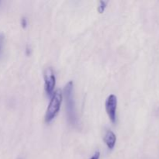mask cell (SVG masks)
Returning <instances> with one entry per match:
<instances>
[{"label":"cell","mask_w":159,"mask_h":159,"mask_svg":"<svg viewBox=\"0 0 159 159\" xmlns=\"http://www.w3.org/2000/svg\"><path fill=\"white\" fill-rule=\"evenodd\" d=\"M99 157H100V152H96L94 153V155L90 158V159H99Z\"/></svg>","instance_id":"9c48e42d"},{"label":"cell","mask_w":159,"mask_h":159,"mask_svg":"<svg viewBox=\"0 0 159 159\" xmlns=\"http://www.w3.org/2000/svg\"><path fill=\"white\" fill-rule=\"evenodd\" d=\"M62 99H63V95L61 89H57L53 93L52 97L50 100L49 105L45 113V122L50 123L57 116L60 110Z\"/></svg>","instance_id":"7a4b0ae2"},{"label":"cell","mask_w":159,"mask_h":159,"mask_svg":"<svg viewBox=\"0 0 159 159\" xmlns=\"http://www.w3.org/2000/svg\"><path fill=\"white\" fill-rule=\"evenodd\" d=\"M74 83L72 81H69L64 89V94L65 97L66 104V113L68 120L73 127H76L79 125L77 113L75 109V101L74 98Z\"/></svg>","instance_id":"6da1fadb"},{"label":"cell","mask_w":159,"mask_h":159,"mask_svg":"<svg viewBox=\"0 0 159 159\" xmlns=\"http://www.w3.org/2000/svg\"><path fill=\"white\" fill-rule=\"evenodd\" d=\"M30 51H31L30 48L29 46H26V55H30Z\"/></svg>","instance_id":"30bf717a"},{"label":"cell","mask_w":159,"mask_h":159,"mask_svg":"<svg viewBox=\"0 0 159 159\" xmlns=\"http://www.w3.org/2000/svg\"><path fill=\"white\" fill-rule=\"evenodd\" d=\"M4 41H5V36L2 34H0V55H1L2 52V48L4 46Z\"/></svg>","instance_id":"52a82bcc"},{"label":"cell","mask_w":159,"mask_h":159,"mask_svg":"<svg viewBox=\"0 0 159 159\" xmlns=\"http://www.w3.org/2000/svg\"><path fill=\"white\" fill-rule=\"evenodd\" d=\"M20 23H21V26L23 28L26 27V26H27V20H26V17H23V18L21 19Z\"/></svg>","instance_id":"ba28073f"},{"label":"cell","mask_w":159,"mask_h":159,"mask_svg":"<svg viewBox=\"0 0 159 159\" xmlns=\"http://www.w3.org/2000/svg\"><path fill=\"white\" fill-rule=\"evenodd\" d=\"M44 79V89L48 95H51L54 93V87L56 85V76L52 68L49 67L45 69L43 72Z\"/></svg>","instance_id":"3957f363"},{"label":"cell","mask_w":159,"mask_h":159,"mask_svg":"<svg viewBox=\"0 0 159 159\" xmlns=\"http://www.w3.org/2000/svg\"><path fill=\"white\" fill-rule=\"evenodd\" d=\"M107 3H108V2L107 1H99V4L97 8V10L99 13H102V12L105 11L106 8H107Z\"/></svg>","instance_id":"8992f818"},{"label":"cell","mask_w":159,"mask_h":159,"mask_svg":"<svg viewBox=\"0 0 159 159\" xmlns=\"http://www.w3.org/2000/svg\"><path fill=\"white\" fill-rule=\"evenodd\" d=\"M106 111L110 120L114 124L116 121V108H117V97L114 94H110L106 99Z\"/></svg>","instance_id":"277c9868"},{"label":"cell","mask_w":159,"mask_h":159,"mask_svg":"<svg viewBox=\"0 0 159 159\" xmlns=\"http://www.w3.org/2000/svg\"><path fill=\"white\" fill-rule=\"evenodd\" d=\"M103 140L109 149L112 150V149L114 148L116 141V136L112 130H107L105 136H104Z\"/></svg>","instance_id":"5b68a950"}]
</instances>
